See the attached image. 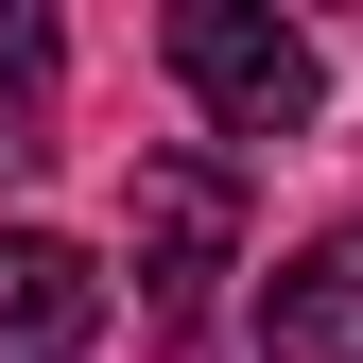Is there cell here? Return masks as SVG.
I'll list each match as a JSON object with an SVG mask.
<instances>
[{"mask_svg": "<svg viewBox=\"0 0 363 363\" xmlns=\"http://www.w3.org/2000/svg\"><path fill=\"white\" fill-rule=\"evenodd\" d=\"M173 86L208 104V139H294L311 104H329V52H311L294 18H259V0H173Z\"/></svg>", "mask_w": 363, "mask_h": 363, "instance_id": "1", "label": "cell"}, {"mask_svg": "<svg viewBox=\"0 0 363 363\" xmlns=\"http://www.w3.org/2000/svg\"><path fill=\"white\" fill-rule=\"evenodd\" d=\"M121 259H139L156 329H208L225 259H242V173H225V156H139V191H121Z\"/></svg>", "mask_w": 363, "mask_h": 363, "instance_id": "2", "label": "cell"}, {"mask_svg": "<svg viewBox=\"0 0 363 363\" xmlns=\"http://www.w3.org/2000/svg\"><path fill=\"white\" fill-rule=\"evenodd\" d=\"M259 363H363V225H329L259 277Z\"/></svg>", "mask_w": 363, "mask_h": 363, "instance_id": "3", "label": "cell"}, {"mask_svg": "<svg viewBox=\"0 0 363 363\" xmlns=\"http://www.w3.org/2000/svg\"><path fill=\"white\" fill-rule=\"evenodd\" d=\"M86 329H104V277L52 225H0V363H86Z\"/></svg>", "mask_w": 363, "mask_h": 363, "instance_id": "4", "label": "cell"}, {"mask_svg": "<svg viewBox=\"0 0 363 363\" xmlns=\"http://www.w3.org/2000/svg\"><path fill=\"white\" fill-rule=\"evenodd\" d=\"M52 156H69V35L0 0V173H52Z\"/></svg>", "mask_w": 363, "mask_h": 363, "instance_id": "5", "label": "cell"}]
</instances>
